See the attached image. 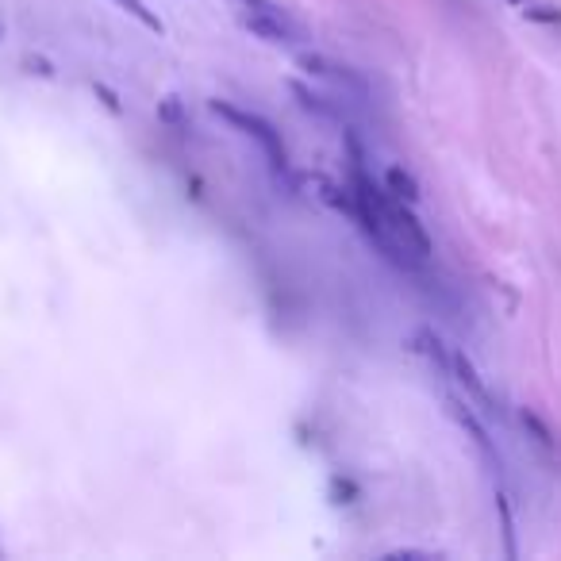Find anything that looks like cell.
Wrapping results in <instances>:
<instances>
[{
  "instance_id": "obj_1",
  "label": "cell",
  "mask_w": 561,
  "mask_h": 561,
  "mask_svg": "<svg viewBox=\"0 0 561 561\" xmlns=\"http://www.w3.org/2000/svg\"><path fill=\"white\" fill-rule=\"evenodd\" d=\"M212 112L223 116L227 123H235L243 135H250L258 147L269 154V162L277 166V170H285V143H281V135H277V127L262 116H254V112H243V108H235V104H227V100H212Z\"/></svg>"
},
{
  "instance_id": "obj_2",
  "label": "cell",
  "mask_w": 561,
  "mask_h": 561,
  "mask_svg": "<svg viewBox=\"0 0 561 561\" xmlns=\"http://www.w3.org/2000/svg\"><path fill=\"white\" fill-rule=\"evenodd\" d=\"M450 415H454V419L462 423V427H465V431H469V435H473V442H477V450H481V454H485V462L492 465V473H500V469H504V458H500V450L492 446V439H488V431H485V427L477 423V415L469 412V408H465L462 400H450Z\"/></svg>"
},
{
  "instance_id": "obj_3",
  "label": "cell",
  "mask_w": 561,
  "mask_h": 561,
  "mask_svg": "<svg viewBox=\"0 0 561 561\" xmlns=\"http://www.w3.org/2000/svg\"><path fill=\"white\" fill-rule=\"evenodd\" d=\"M450 373L462 381L465 392H469L477 404H485V412H496V400H492V392H488V385L481 381V373L473 369V362L465 358L462 350H450Z\"/></svg>"
},
{
  "instance_id": "obj_4",
  "label": "cell",
  "mask_w": 561,
  "mask_h": 561,
  "mask_svg": "<svg viewBox=\"0 0 561 561\" xmlns=\"http://www.w3.org/2000/svg\"><path fill=\"white\" fill-rule=\"evenodd\" d=\"M308 185H312L319 200H323V204H331L335 212H346L350 220L358 216V200H354V193H346V189H339L335 181H327V177H319V173H312V177H308Z\"/></svg>"
},
{
  "instance_id": "obj_5",
  "label": "cell",
  "mask_w": 561,
  "mask_h": 561,
  "mask_svg": "<svg viewBox=\"0 0 561 561\" xmlns=\"http://www.w3.org/2000/svg\"><path fill=\"white\" fill-rule=\"evenodd\" d=\"M300 66H304V70H308L312 77H323V81H335V85H350V89H358V93L366 89V85H362V77H354L350 70H342V66H331V62H323L319 54H304V58H300Z\"/></svg>"
},
{
  "instance_id": "obj_6",
  "label": "cell",
  "mask_w": 561,
  "mask_h": 561,
  "mask_svg": "<svg viewBox=\"0 0 561 561\" xmlns=\"http://www.w3.org/2000/svg\"><path fill=\"white\" fill-rule=\"evenodd\" d=\"M385 189H389L396 200H404V204H419V181H415L404 166H392V170L385 173Z\"/></svg>"
},
{
  "instance_id": "obj_7",
  "label": "cell",
  "mask_w": 561,
  "mask_h": 561,
  "mask_svg": "<svg viewBox=\"0 0 561 561\" xmlns=\"http://www.w3.org/2000/svg\"><path fill=\"white\" fill-rule=\"evenodd\" d=\"M116 4H120L127 16H135V20L147 27V31H158V35H162V20H158V16L150 12L143 0H116Z\"/></svg>"
},
{
  "instance_id": "obj_8",
  "label": "cell",
  "mask_w": 561,
  "mask_h": 561,
  "mask_svg": "<svg viewBox=\"0 0 561 561\" xmlns=\"http://www.w3.org/2000/svg\"><path fill=\"white\" fill-rule=\"evenodd\" d=\"M293 93L300 97V104H304V108H312V112H319V116H339V108H331V104H327V97H319V93H312L308 85H300V81H293Z\"/></svg>"
},
{
  "instance_id": "obj_9",
  "label": "cell",
  "mask_w": 561,
  "mask_h": 561,
  "mask_svg": "<svg viewBox=\"0 0 561 561\" xmlns=\"http://www.w3.org/2000/svg\"><path fill=\"white\" fill-rule=\"evenodd\" d=\"M523 16L535 20V24H561V8H554V4H538V0L523 4Z\"/></svg>"
},
{
  "instance_id": "obj_10",
  "label": "cell",
  "mask_w": 561,
  "mask_h": 561,
  "mask_svg": "<svg viewBox=\"0 0 561 561\" xmlns=\"http://www.w3.org/2000/svg\"><path fill=\"white\" fill-rule=\"evenodd\" d=\"M519 419H523V427H527V431H531V435L538 439V446H550V442H554V439H550V427H546V423H542L535 412H523Z\"/></svg>"
},
{
  "instance_id": "obj_11",
  "label": "cell",
  "mask_w": 561,
  "mask_h": 561,
  "mask_svg": "<svg viewBox=\"0 0 561 561\" xmlns=\"http://www.w3.org/2000/svg\"><path fill=\"white\" fill-rule=\"evenodd\" d=\"M162 116L170 123H181V108H177V97H166V104H162Z\"/></svg>"
},
{
  "instance_id": "obj_12",
  "label": "cell",
  "mask_w": 561,
  "mask_h": 561,
  "mask_svg": "<svg viewBox=\"0 0 561 561\" xmlns=\"http://www.w3.org/2000/svg\"><path fill=\"white\" fill-rule=\"evenodd\" d=\"M97 93L104 97V104H108L112 112H120V100H116V93H112V89H104V85H97Z\"/></svg>"
},
{
  "instance_id": "obj_13",
  "label": "cell",
  "mask_w": 561,
  "mask_h": 561,
  "mask_svg": "<svg viewBox=\"0 0 561 561\" xmlns=\"http://www.w3.org/2000/svg\"><path fill=\"white\" fill-rule=\"evenodd\" d=\"M335 496H358V492H354L350 481H335Z\"/></svg>"
},
{
  "instance_id": "obj_14",
  "label": "cell",
  "mask_w": 561,
  "mask_h": 561,
  "mask_svg": "<svg viewBox=\"0 0 561 561\" xmlns=\"http://www.w3.org/2000/svg\"><path fill=\"white\" fill-rule=\"evenodd\" d=\"M512 4H531V0H512Z\"/></svg>"
}]
</instances>
